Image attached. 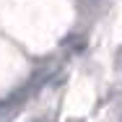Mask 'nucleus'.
<instances>
[{"instance_id": "1", "label": "nucleus", "mask_w": 122, "mask_h": 122, "mask_svg": "<svg viewBox=\"0 0 122 122\" xmlns=\"http://www.w3.org/2000/svg\"><path fill=\"white\" fill-rule=\"evenodd\" d=\"M91 3H96V0H91Z\"/></svg>"}]
</instances>
